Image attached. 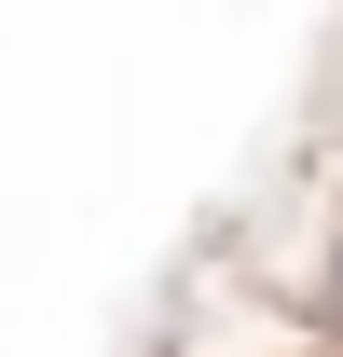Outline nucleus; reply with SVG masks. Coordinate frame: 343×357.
<instances>
[{
    "label": "nucleus",
    "mask_w": 343,
    "mask_h": 357,
    "mask_svg": "<svg viewBox=\"0 0 343 357\" xmlns=\"http://www.w3.org/2000/svg\"><path fill=\"white\" fill-rule=\"evenodd\" d=\"M302 330L343 344V234H316V261H302Z\"/></svg>",
    "instance_id": "obj_1"
}]
</instances>
